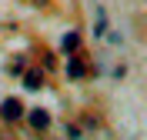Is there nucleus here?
Here are the masks:
<instances>
[{
  "label": "nucleus",
  "mask_w": 147,
  "mask_h": 140,
  "mask_svg": "<svg viewBox=\"0 0 147 140\" xmlns=\"http://www.w3.org/2000/svg\"><path fill=\"white\" fill-rule=\"evenodd\" d=\"M64 74L67 80H87V74H90V67H87V60H84V54L77 50V54H67V64H64Z\"/></svg>",
  "instance_id": "1"
},
{
  "label": "nucleus",
  "mask_w": 147,
  "mask_h": 140,
  "mask_svg": "<svg viewBox=\"0 0 147 140\" xmlns=\"http://www.w3.org/2000/svg\"><path fill=\"white\" fill-rule=\"evenodd\" d=\"M77 50H80V33H77V30H70V33H64V40H60V54H77Z\"/></svg>",
  "instance_id": "5"
},
{
  "label": "nucleus",
  "mask_w": 147,
  "mask_h": 140,
  "mask_svg": "<svg viewBox=\"0 0 147 140\" xmlns=\"http://www.w3.org/2000/svg\"><path fill=\"white\" fill-rule=\"evenodd\" d=\"M24 113H27V107H24V100H20V97H7V100L0 103V117H3L7 123H17Z\"/></svg>",
  "instance_id": "2"
},
{
  "label": "nucleus",
  "mask_w": 147,
  "mask_h": 140,
  "mask_svg": "<svg viewBox=\"0 0 147 140\" xmlns=\"http://www.w3.org/2000/svg\"><path fill=\"white\" fill-rule=\"evenodd\" d=\"M34 3H47V0H34Z\"/></svg>",
  "instance_id": "7"
},
{
  "label": "nucleus",
  "mask_w": 147,
  "mask_h": 140,
  "mask_svg": "<svg viewBox=\"0 0 147 140\" xmlns=\"http://www.w3.org/2000/svg\"><path fill=\"white\" fill-rule=\"evenodd\" d=\"M44 67H30V70H24V87H27V90H44Z\"/></svg>",
  "instance_id": "4"
},
{
  "label": "nucleus",
  "mask_w": 147,
  "mask_h": 140,
  "mask_svg": "<svg viewBox=\"0 0 147 140\" xmlns=\"http://www.w3.org/2000/svg\"><path fill=\"white\" fill-rule=\"evenodd\" d=\"M94 10H97V23H94V33H97V37H104V33H107V13H104V7H100V3H94Z\"/></svg>",
  "instance_id": "6"
},
{
  "label": "nucleus",
  "mask_w": 147,
  "mask_h": 140,
  "mask_svg": "<svg viewBox=\"0 0 147 140\" xmlns=\"http://www.w3.org/2000/svg\"><path fill=\"white\" fill-rule=\"evenodd\" d=\"M24 117H27V123H30V130H34V133H47V127H50V113H47V110L37 107V110L24 113Z\"/></svg>",
  "instance_id": "3"
}]
</instances>
